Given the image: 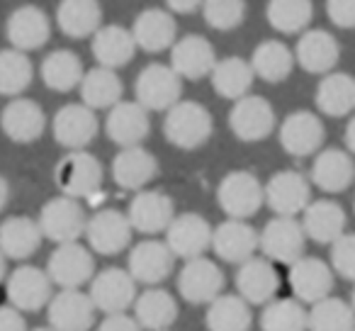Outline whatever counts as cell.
Wrapping results in <instances>:
<instances>
[{
  "mask_svg": "<svg viewBox=\"0 0 355 331\" xmlns=\"http://www.w3.org/2000/svg\"><path fill=\"white\" fill-rule=\"evenodd\" d=\"M212 132V112L195 100H180L168 110L166 119H163V134H166L168 144H173L175 148H183V151H195V148L205 146Z\"/></svg>",
  "mask_w": 355,
  "mask_h": 331,
  "instance_id": "6da1fadb",
  "label": "cell"
},
{
  "mask_svg": "<svg viewBox=\"0 0 355 331\" xmlns=\"http://www.w3.org/2000/svg\"><path fill=\"white\" fill-rule=\"evenodd\" d=\"M103 163L90 151H69L56 161L54 183L64 198L93 200L103 190Z\"/></svg>",
  "mask_w": 355,
  "mask_h": 331,
  "instance_id": "7a4b0ae2",
  "label": "cell"
},
{
  "mask_svg": "<svg viewBox=\"0 0 355 331\" xmlns=\"http://www.w3.org/2000/svg\"><path fill=\"white\" fill-rule=\"evenodd\" d=\"M134 95L146 112H168L180 103L183 80L168 64H148L134 80Z\"/></svg>",
  "mask_w": 355,
  "mask_h": 331,
  "instance_id": "3957f363",
  "label": "cell"
},
{
  "mask_svg": "<svg viewBox=\"0 0 355 331\" xmlns=\"http://www.w3.org/2000/svg\"><path fill=\"white\" fill-rule=\"evenodd\" d=\"M258 248L263 251V258L282 266H292L304 256L306 237L302 232L300 219L292 217H272L266 222V227L258 234Z\"/></svg>",
  "mask_w": 355,
  "mask_h": 331,
  "instance_id": "277c9868",
  "label": "cell"
},
{
  "mask_svg": "<svg viewBox=\"0 0 355 331\" xmlns=\"http://www.w3.org/2000/svg\"><path fill=\"white\" fill-rule=\"evenodd\" d=\"M85 210L80 203L71 198H51L44 203V207L40 210V219H37V227H40L42 237H46L54 244H76L85 232Z\"/></svg>",
  "mask_w": 355,
  "mask_h": 331,
  "instance_id": "5b68a950",
  "label": "cell"
},
{
  "mask_svg": "<svg viewBox=\"0 0 355 331\" xmlns=\"http://www.w3.org/2000/svg\"><path fill=\"white\" fill-rule=\"evenodd\" d=\"M217 203L229 219L246 222L263 207V183L251 171H232L219 183Z\"/></svg>",
  "mask_w": 355,
  "mask_h": 331,
  "instance_id": "8992f818",
  "label": "cell"
},
{
  "mask_svg": "<svg viewBox=\"0 0 355 331\" xmlns=\"http://www.w3.org/2000/svg\"><path fill=\"white\" fill-rule=\"evenodd\" d=\"M46 278L61 290H80L95 275V258L83 244H61L46 261Z\"/></svg>",
  "mask_w": 355,
  "mask_h": 331,
  "instance_id": "52a82bcc",
  "label": "cell"
},
{
  "mask_svg": "<svg viewBox=\"0 0 355 331\" xmlns=\"http://www.w3.org/2000/svg\"><path fill=\"white\" fill-rule=\"evenodd\" d=\"M263 203L275 212V217L302 214L311 203V183L300 171H277L263 185Z\"/></svg>",
  "mask_w": 355,
  "mask_h": 331,
  "instance_id": "ba28073f",
  "label": "cell"
},
{
  "mask_svg": "<svg viewBox=\"0 0 355 331\" xmlns=\"http://www.w3.org/2000/svg\"><path fill=\"white\" fill-rule=\"evenodd\" d=\"M163 244L173 253V258H183V261L202 258V253L212 244V224L198 212L175 214L168 224Z\"/></svg>",
  "mask_w": 355,
  "mask_h": 331,
  "instance_id": "9c48e42d",
  "label": "cell"
},
{
  "mask_svg": "<svg viewBox=\"0 0 355 331\" xmlns=\"http://www.w3.org/2000/svg\"><path fill=\"white\" fill-rule=\"evenodd\" d=\"M224 285H227L224 271L205 256L185 261L178 275V292L188 305H209L219 295H224Z\"/></svg>",
  "mask_w": 355,
  "mask_h": 331,
  "instance_id": "30bf717a",
  "label": "cell"
},
{
  "mask_svg": "<svg viewBox=\"0 0 355 331\" xmlns=\"http://www.w3.org/2000/svg\"><path fill=\"white\" fill-rule=\"evenodd\" d=\"M229 127L239 142L253 144L268 139L275 129V110H272L270 100L251 93L236 100L229 112Z\"/></svg>",
  "mask_w": 355,
  "mask_h": 331,
  "instance_id": "8fae6325",
  "label": "cell"
},
{
  "mask_svg": "<svg viewBox=\"0 0 355 331\" xmlns=\"http://www.w3.org/2000/svg\"><path fill=\"white\" fill-rule=\"evenodd\" d=\"M88 297L95 312H105L107 316L127 314V309L137 300V282L122 268H105L93 275Z\"/></svg>",
  "mask_w": 355,
  "mask_h": 331,
  "instance_id": "7c38bea8",
  "label": "cell"
},
{
  "mask_svg": "<svg viewBox=\"0 0 355 331\" xmlns=\"http://www.w3.org/2000/svg\"><path fill=\"white\" fill-rule=\"evenodd\" d=\"M51 132L59 146L69 151H85V146H90L100 132L98 114L80 103H69L56 110Z\"/></svg>",
  "mask_w": 355,
  "mask_h": 331,
  "instance_id": "4fadbf2b",
  "label": "cell"
},
{
  "mask_svg": "<svg viewBox=\"0 0 355 331\" xmlns=\"http://www.w3.org/2000/svg\"><path fill=\"white\" fill-rule=\"evenodd\" d=\"M277 137H280V146L290 156L304 158L324 146L326 127L319 114L311 112V110H295L282 119Z\"/></svg>",
  "mask_w": 355,
  "mask_h": 331,
  "instance_id": "5bb4252c",
  "label": "cell"
},
{
  "mask_svg": "<svg viewBox=\"0 0 355 331\" xmlns=\"http://www.w3.org/2000/svg\"><path fill=\"white\" fill-rule=\"evenodd\" d=\"M83 234L88 239V246L100 256H117L132 244V227L127 222V214L112 207L98 210L93 217H88Z\"/></svg>",
  "mask_w": 355,
  "mask_h": 331,
  "instance_id": "9a60e30c",
  "label": "cell"
},
{
  "mask_svg": "<svg viewBox=\"0 0 355 331\" xmlns=\"http://www.w3.org/2000/svg\"><path fill=\"white\" fill-rule=\"evenodd\" d=\"M8 302L17 312H40L49 305L54 285L46 273L37 266H17L6 282Z\"/></svg>",
  "mask_w": 355,
  "mask_h": 331,
  "instance_id": "2e32d148",
  "label": "cell"
},
{
  "mask_svg": "<svg viewBox=\"0 0 355 331\" xmlns=\"http://www.w3.org/2000/svg\"><path fill=\"white\" fill-rule=\"evenodd\" d=\"M95 307L88 292L83 290H61L51 295L46 305V319L51 331H90L95 324Z\"/></svg>",
  "mask_w": 355,
  "mask_h": 331,
  "instance_id": "e0dca14e",
  "label": "cell"
},
{
  "mask_svg": "<svg viewBox=\"0 0 355 331\" xmlns=\"http://www.w3.org/2000/svg\"><path fill=\"white\" fill-rule=\"evenodd\" d=\"M175 217V203L163 190H139L129 203L127 222L132 232L141 234H161Z\"/></svg>",
  "mask_w": 355,
  "mask_h": 331,
  "instance_id": "ac0fdd59",
  "label": "cell"
},
{
  "mask_svg": "<svg viewBox=\"0 0 355 331\" xmlns=\"http://www.w3.org/2000/svg\"><path fill=\"white\" fill-rule=\"evenodd\" d=\"M234 282H236L239 297L251 305H263L275 300L277 290H280V273L266 258H248L246 263H241L234 275Z\"/></svg>",
  "mask_w": 355,
  "mask_h": 331,
  "instance_id": "d6986e66",
  "label": "cell"
},
{
  "mask_svg": "<svg viewBox=\"0 0 355 331\" xmlns=\"http://www.w3.org/2000/svg\"><path fill=\"white\" fill-rule=\"evenodd\" d=\"M0 129L10 142L32 144L42 139L46 129V114L32 98H12L0 112Z\"/></svg>",
  "mask_w": 355,
  "mask_h": 331,
  "instance_id": "ffe728a7",
  "label": "cell"
},
{
  "mask_svg": "<svg viewBox=\"0 0 355 331\" xmlns=\"http://www.w3.org/2000/svg\"><path fill=\"white\" fill-rule=\"evenodd\" d=\"M6 37L10 42V49L15 51H37L49 42L51 22L44 10L37 6H22L12 10L6 20Z\"/></svg>",
  "mask_w": 355,
  "mask_h": 331,
  "instance_id": "44dd1931",
  "label": "cell"
},
{
  "mask_svg": "<svg viewBox=\"0 0 355 331\" xmlns=\"http://www.w3.org/2000/svg\"><path fill=\"white\" fill-rule=\"evenodd\" d=\"M290 287L295 292L297 302L304 305H316V302L331 297L334 290V273L329 263H324L316 256H302L290 266Z\"/></svg>",
  "mask_w": 355,
  "mask_h": 331,
  "instance_id": "7402d4cb",
  "label": "cell"
},
{
  "mask_svg": "<svg viewBox=\"0 0 355 331\" xmlns=\"http://www.w3.org/2000/svg\"><path fill=\"white\" fill-rule=\"evenodd\" d=\"M217 64L212 42L205 35H185L171 46V69L180 76V80H200L212 74Z\"/></svg>",
  "mask_w": 355,
  "mask_h": 331,
  "instance_id": "603a6c76",
  "label": "cell"
},
{
  "mask_svg": "<svg viewBox=\"0 0 355 331\" xmlns=\"http://www.w3.org/2000/svg\"><path fill=\"white\" fill-rule=\"evenodd\" d=\"M129 275H132L134 282H141V285L148 287H158L168 275L173 273V266H175V258L168 251V246L163 241H156V239H148V241H141L129 251Z\"/></svg>",
  "mask_w": 355,
  "mask_h": 331,
  "instance_id": "cb8c5ba5",
  "label": "cell"
},
{
  "mask_svg": "<svg viewBox=\"0 0 355 331\" xmlns=\"http://www.w3.org/2000/svg\"><path fill=\"white\" fill-rule=\"evenodd\" d=\"M302 71L314 76H326L336 69L340 59V44L326 30H306L297 40V49L292 51Z\"/></svg>",
  "mask_w": 355,
  "mask_h": 331,
  "instance_id": "d4e9b609",
  "label": "cell"
},
{
  "mask_svg": "<svg viewBox=\"0 0 355 331\" xmlns=\"http://www.w3.org/2000/svg\"><path fill=\"white\" fill-rule=\"evenodd\" d=\"M219 261L241 266L258 251V232L248 222L227 219L212 229V244H209Z\"/></svg>",
  "mask_w": 355,
  "mask_h": 331,
  "instance_id": "484cf974",
  "label": "cell"
},
{
  "mask_svg": "<svg viewBox=\"0 0 355 331\" xmlns=\"http://www.w3.org/2000/svg\"><path fill=\"white\" fill-rule=\"evenodd\" d=\"M151 132V119L148 112L137 103L122 100L107 112L105 119V134L110 137V142H114L119 148H132L141 146V142Z\"/></svg>",
  "mask_w": 355,
  "mask_h": 331,
  "instance_id": "4316f807",
  "label": "cell"
},
{
  "mask_svg": "<svg viewBox=\"0 0 355 331\" xmlns=\"http://www.w3.org/2000/svg\"><path fill=\"white\" fill-rule=\"evenodd\" d=\"M129 32H132L137 49L146 51V54H158L175 44L178 25L175 17L163 8H146L137 15Z\"/></svg>",
  "mask_w": 355,
  "mask_h": 331,
  "instance_id": "83f0119b",
  "label": "cell"
},
{
  "mask_svg": "<svg viewBox=\"0 0 355 331\" xmlns=\"http://www.w3.org/2000/svg\"><path fill=\"white\" fill-rule=\"evenodd\" d=\"M302 232L306 239L316 244H331L338 237L345 234L348 227V217H345V210L340 207L336 200H311L306 205V210L302 212Z\"/></svg>",
  "mask_w": 355,
  "mask_h": 331,
  "instance_id": "f1b7e54d",
  "label": "cell"
},
{
  "mask_svg": "<svg viewBox=\"0 0 355 331\" xmlns=\"http://www.w3.org/2000/svg\"><path fill=\"white\" fill-rule=\"evenodd\" d=\"M355 176L353 158L343 148H321L316 153L309 171V183H314L324 193H343L350 188Z\"/></svg>",
  "mask_w": 355,
  "mask_h": 331,
  "instance_id": "f546056e",
  "label": "cell"
},
{
  "mask_svg": "<svg viewBox=\"0 0 355 331\" xmlns=\"http://www.w3.org/2000/svg\"><path fill=\"white\" fill-rule=\"evenodd\" d=\"M158 176V158L148 148H119L112 158V178L124 190H144Z\"/></svg>",
  "mask_w": 355,
  "mask_h": 331,
  "instance_id": "4dcf8cb0",
  "label": "cell"
},
{
  "mask_svg": "<svg viewBox=\"0 0 355 331\" xmlns=\"http://www.w3.org/2000/svg\"><path fill=\"white\" fill-rule=\"evenodd\" d=\"M134 316L139 329L146 331H168L178 319V302L163 287H146L134 300Z\"/></svg>",
  "mask_w": 355,
  "mask_h": 331,
  "instance_id": "1f68e13d",
  "label": "cell"
},
{
  "mask_svg": "<svg viewBox=\"0 0 355 331\" xmlns=\"http://www.w3.org/2000/svg\"><path fill=\"white\" fill-rule=\"evenodd\" d=\"M95 61L100 69L117 71L127 66L137 54V44L132 40V32L122 25H103L93 35V44H90Z\"/></svg>",
  "mask_w": 355,
  "mask_h": 331,
  "instance_id": "d6a6232c",
  "label": "cell"
},
{
  "mask_svg": "<svg viewBox=\"0 0 355 331\" xmlns=\"http://www.w3.org/2000/svg\"><path fill=\"white\" fill-rule=\"evenodd\" d=\"M42 244V232L37 219L25 214H12L0 224V253L12 261H25L35 256Z\"/></svg>",
  "mask_w": 355,
  "mask_h": 331,
  "instance_id": "836d02e7",
  "label": "cell"
},
{
  "mask_svg": "<svg viewBox=\"0 0 355 331\" xmlns=\"http://www.w3.org/2000/svg\"><path fill=\"white\" fill-rule=\"evenodd\" d=\"M80 105L88 110H112L117 103H122V78L117 71L110 69H88L80 78Z\"/></svg>",
  "mask_w": 355,
  "mask_h": 331,
  "instance_id": "e575fe53",
  "label": "cell"
},
{
  "mask_svg": "<svg viewBox=\"0 0 355 331\" xmlns=\"http://www.w3.org/2000/svg\"><path fill=\"white\" fill-rule=\"evenodd\" d=\"M56 25L71 40L93 37L103 27V8L95 0H64L56 8Z\"/></svg>",
  "mask_w": 355,
  "mask_h": 331,
  "instance_id": "d590c367",
  "label": "cell"
},
{
  "mask_svg": "<svg viewBox=\"0 0 355 331\" xmlns=\"http://www.w3.org/2000/svg\"><path fill=\"white\" fill-rule=\"evenodd\" d=\"M316 110L329 117H345L355 108V80L343 71H331L316 85Z\"/></svg>",
  "mask_w": 355,
  "mask_h": 331,
  "instance_id": "8d00e7d4",
  "label": "cell"
},
{
  "mask_svg": "<svg viewBox=\"0 0 355 331\" xmlns=\"http://www.w3.org/2000/svg\"><path fill=\"white\" fill-rule=\"evenodd\" d=\"M83 74V61L71 49L49 51L40 66L42 83L54 93H71L73 88H78Z\"/></svg>",
  "mask_w": 355,
  "mask_h": 331,
  "instance_id": "74e56055",
  "label": "cell"
},
{
  "mask_svg": "<svg viewBox=\"0 0 355 331\" xmlns=\"http://www.w3.org/2000/svg\"><path fill=\"white\" fill-rule=\"evenodd\" d=\"M248 66H251L253 76H258L266 83H282L290 78L292 69H295V56L285 42L266 40L253 49Z\"/></svg>",
  "mask_w": 355,
  "mask_h": 331,
  "instance_id": "f35d334b",
  "label": "cell"
},
{
  "mask_svg": "<svg viewBox=\"0 0 355 331\" xmlns=\"http://www.w3.org/2000/svg\"><path fill=\"white\" fill-rule=\"evenodd\" d=\"M209 76H212L214 93H217L219 98L234 100V103L246 98L253 80H256L248 61L241 59V56H227V59L217 61Z\"/></svg>",
  "mask_w": 355,
  "mask_h": 331,
  "instance_id": "ab89813d",
  "label": "cell"
},
{
  "mask_svg": "<svg viewBox=\"0 0 355 331\" xmlns=\"http://www.w3.org/2000/svg\"><path fill=\"white\" fill-rule=\"evenodd\" d=\"M205 321L209 331H251L253 312L239 295H219L209 302Z\"/></svg>",
  "mask_w": 355,
  "mask_h": 331,
  "instance_id": "60d3db41",
  "label": "cell"
},
{
  "mask_svg": "<svg viewBox=\"0 0 355 331\" xmlns=\"http://www.w3.org/2000/svg\"><path fill=\"white\" fill-rule=\"evenodd\" d=\"M268 22L275 32L282 35H297L306 32L314 17V6L309 0H270L266 6Z\"/></svg>",
  "mask_w": 355,
  "mask_h": 331,
  "instance_id": "b9f144b4",
  "label": "cell"
},
{
  "mask_svg": "<svg viewBox=\"0 0 355 331\" xmlns=\"http://www.w3.org/2000/svg\"><path fill=\"white\" fill-rule=\"evenodd\" d=\"M353 307L340 297H326L306 312V331H353Z\"/></svg>",
  "mask_w": 355,
  "mask_h": 331,
  "instance_id": "7bdbcfd3",
  "label": "cell"
},
{
  "mask_svg": "<svg viewBox=\"0 0 355 331\" xmlns=\"http://www.w3.org/2000/svg\"><path fill=\"white\" fill-rule=\"evenodd\" d=\"M32 76H35V66L30 56L15 49L0 51V95L20 98V93L30 88Z\"/></svg>",
  "mask_w": 355,
  "mask_h": 331,
  "instance_id": "ee69618b",
  "label": "cell"
},
{
  "mask_svg": "<svg viewBox=\"0 0 355 331\" xmlns=\"http://www.w3.org/2000/svg\"><path fill=\"white\" fill-rule=\"evenodd\" d=\"M263 331H306V309L292 297L272 300L261 312Z\"/></svg>",
  "mask_w": 355,
  "mask_h": 331,
  "instance_id": "f6af8a7d",
  "label": "cell"
},
{
  "mask_svg": "<svg viewBox=\"0 0 355 331\" xmlns=\"http://www.w3.org/2000/svg\"><path fill=\"white\" fill-rule=\"evenodd\" d=\"M202 17L212 30L232 32L246 17V3L243 0H207L200 6Z\"/></svg>",
  "mask_w": 355,
  "mask_h": 331,
  "instance_id": "bcb514c9",
  "label": "cell"
},
{
  "mask_svg": "<svg viewBox=\"0 0 355 331\" xmlns=\"http://www.w3.org/2000/svg\"><path fill=\"white\" fill-rule=\"evenodd\" d=\"M331 273H336L343 280H353L355 278V237L345 232L331 244Z\"/></svg>",
  "mask_w": 355,
  "mask_h": 331,
  "instance_id": "7dc6e473",
  "label": "cell"
},
{
  "mask_svg": "<svg viewBox=\"0 0 355 331\" xmlns=\"http://www.w3.org/2000/svg\"><path fill=\"white\" fill-rule=\"evenodd\" d=\"M326 15L340 30H353L355 27V3L350 0H329L326 3Z\"/></svg>",
  "mask_w": 355,
  "mask_h": 331,
  "instance_id": "c3c4849f",
  "label": "cell"
},
{
  "mask_svg": "<svg viewBox=\"0 0 355 331\" xmlns=\"http://www.w3.org/2000/svg\"><path fill=\"white\" fill-rule=\"evenodd\" d=\"M0 331H27V321L22 312H17L10 305L0 307Z\"/></svg>",
  "mask_w": 355,
  "mask_h": 331,
  "instance_id": "681fc988",
  "label": "cell"
},
{
  "mask_svg": "<svg viewBox=\"0 0 355 331\" xmlns=\"http://www.w3.org/2000/svg\"><path fill=\"white\" fill-rule=\"evenodd\" d=\"M98 331H141L139 324L129 314H110L103 319Z\"/></svg>",
  "mask_w": 355,
  "mask_h": 331,
  "instance_id": "f907efd6",
  "label": "cell"
},
{
  "mask_svg": "<svg viewBox=\"0 0 355 331\" xmlns=\"http://www.w3.org/2000/svg\"><path fill=\"white\" fill-rule=\"evenodd\" d=\"M200 6L202 3H198V0H168L166 8L173 12H180V15H193V12L200 10Z\"/></svg>",
  "mask_w": 355,
  "mask_h": 331,
  "instance_id": "816d5d0a",
  "label": "cell"
},
{
  "mask_svg": "<svg viewBox=\"0 0 355 331\" xmlns=\"http://www.w3.org/2000/svg\"><path fill=\"white\" fill-rule=\"evenodd\" d=\"M8 200H10V185H8L6 176L0 173V212H3V210H6Z\"/></svg>",
  "mask_w": 355,
  "mask_h": 331,
  "instance_id": "f5cc1de1",
  "label": "cell"
},
{
  "mask_svg": "<svg viewBox=\"0 0 355 331\" xmlns=\"http://www.w3.org/2000/svg\"><path fill=\"white\" fill-rule=\"evenodd\" d=\"M353 132H355V119H348V127H345V148L343 151H355V142H353Z\"/></svg>",
  "mask_w": 355,
  "mask_h": 331,
  "instance_id": "db71d44e",
  "label": "cell"
},
{
  "mask_svg": "<svg viewBox=\"0 0 355 331\" xmlns=\"http://www.w3.org/2000/svg\"><path fill=\"white\" fill-rule=\"evenodd\" d=\"M6 263H8V258L3 256V253H0V280H3V278H6V271H8V266H6Z\"/></svg>",
  "mask_w": 355,
  "mask_h": 331,
  "instance_id": "11a10c76",
  "label": "cell"
},
{
  "mask_svg": "<svg viewBox=\"0 0 355 331\" xmlns=\"http://www.w3.org/2000/svg\"><path fill=\"white\" fill-rule=\"evenodd\" d=\"M32 331H51L49 326H37V329H32Z\"/></svg>",
  "mask_w": 355,
  "mask_h": 331,
  "instance_id": "9f6ffc18",
  "label": "cell"
},
{
  "mask_svg": "<svg viewBox=\"0 0 355 331\" xmlns=\"http://www.w3.org/2000/svg\"><path fill=\"white\" fill-rule=\"evenodd\" d=\"M168 331H171V329H168Z\"/></svg>",
  "mask_w": 355,
  "mask_h": 331,
  "instance_id": "6f0895ef",
  "label": "cell"
}]
</instances>
